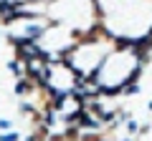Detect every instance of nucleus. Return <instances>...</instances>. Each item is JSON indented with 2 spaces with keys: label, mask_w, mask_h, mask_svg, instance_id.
Wrapping results in <instances>:
<instances>
[{
  "label": "nucleus",
  "mask_w": 152,
  "mask_h": 141,
  "mask_svg": "<svg viewBox=\"0 0 152 141\" xmlns=\"http://www.w3.org/2000/svg\"><path fill=\"white\" fill-rule=\"evenodd\" d=\"M0 141H20V134L18 131H5V134H0Z\"/></svg>",
  "instance_id": "1"
},
{
  "label": "nucleus",
  "mask_w": 152,
  "mask_h": 141,
  "mask_svg": "<svg viewBox=\"0 0 152 141\" xmlns=\"http://www.w3.org/2000/svg\"><path fill=\"white\" fill-rule=\"evenodd\" d=\"M0 131H13V121L10 119H0Z\"/></svg>",
  "instance_id": "2"
},
{
  "label": "nucleus",
  "mask_w": 152,
  "mask_h": 141,
  "mask_svg": "<svg viewBox=\"0 0 152 141\" xmlns=\"http://www.w3.org/2000/svg\"><path fill=\"white\" fill-rule=\"evenodd\" d=\"M137 129H140L137 121H127V131H129V134H137Z\"/></svg>",
  "instance_id": "3"
},
{
  "label": "nucleus",
  "mask_w": 152,
  "mask_h": 141,
  "mask_svg": "<svg viewBox=\"0 0 152 141\" xmlns=\"http://www.w3.org/2000/svg\"><path fill=\"white\" fill-rule=\"evenodd\" d=\"M147 109H150V111H152V101H150V103H147Z\"/></svg>",
  "instance_id": "4"
},
{
  "label": "nucleus",
  "mask_w": 152,
  "mask_h": 141,
  "mask_svg": "<svg viewBox=\"0 0 152 141\" xmlns=\"http://www.w3.org/2000/svg\"><path fill=\"white\" fill-rule=\"evenodd\" d=\"M122 141H132V139H122Z\"/></svg>",
  "instance_id": "5"
}]
</instances>
